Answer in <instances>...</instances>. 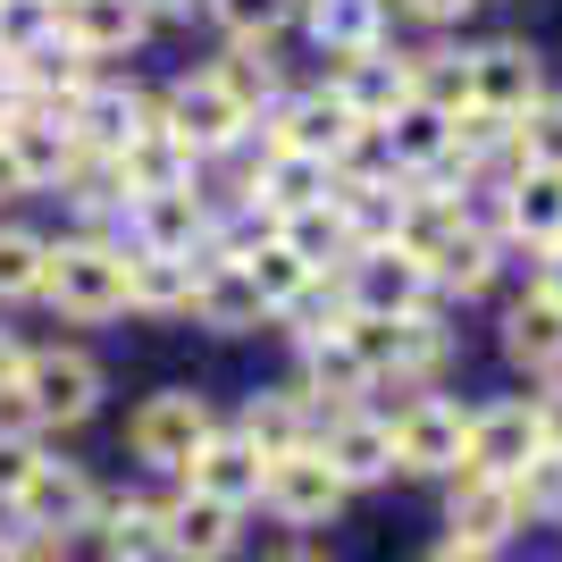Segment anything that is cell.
Returning <instances> with one entry per match:
<instances>
[{
    "label": "cell",
    "instance_id": "cell-27",
    "mask_svg": "<svg viewBox=\"0 0 562 562\" xmlns=\"http://www.w3.org/2000/svg\"><path fill=\"white\" fill-rule=\"evenodd\" d=\"M235 428L260 446V462H278V453H303L311 437H319V403H311L303 386H260Z\"/></svg>",
    "mask_w": 562,
    "mask_h": 562
},
{
    "label": "cell",
    "instance_id": "cell-3",
    "mask_svg": "<svg viewBox=\"0 0 562 562\" xmlns=\"http://www.w3.org/2000/svg\"><path fill=\"white\" fill-rule=\"evenodd\" d=\"M160 126H168L177 143H186V151H193L202 168H211V160H227V151H244V143H252V110H244V101H235V93L218 85L211 68L177 76V85L160 93Z\"/></svg>",
    "mask_w": 562,
    "mask_h": 562
},
{
    "label": "cell",
    "instance_id": "cell-33",
    "mask_svg": "<svg viewBox=\"0 0 562 562\" xmlns=\"http://www.w3.org/2000/svg\"><path fill=\"white\" fill-rule=\"evenodd\" d=\"M93 520H101L110 562H160V495H117Z\"/></svg>",
    "mask_w": 562,
    "mask_h": 562
},
{
    "label": "cell",
    "instance_id": "cell-44",
    "mask_svg": "<svg viewBox=\"0 0 562 562\" xmlns=\"http://www.w3.org/2000/svg\"><path fill=\"white\" fill-rule=\"evenodd\" d=\"M18 193H34V186H25V168H18V151H9V143H0V202H18Z\"/></svg>",
    "mask_w": 562,
    "mask_h": 562
},
{
    "label": "cell",
    "instance_id": "cell-22",
    "mask_svg": "<svg viewBox=\"0 0 562 562\" xmlns=\"http://www.w3.org/2000/svg\"><path fill=\"white\" fill-rule=\"evenodd\" d=\"M495 269H504V244H495V227H487L479 211H470L462 227L428 252V285H437V294H453V303H479V294L495 285Z\"/></svg>",
    "mask_w": 562,
    "mask_h": 562
},
{
    "label": "cell",
    "instance_id": "cell-26",
    "mask_svg": "<svg viewBox=\"0 0 562 562\" xmlns=\"http://www.w3.org/2000/svg\"><path fill=\"white\" fill-rule=\"evenodd\" d=\"M303 395L311 403H328V412H345V403H370L378 395V378H370V361L352 352V336L336 328V336H303Z\"/></svg>",
    "mask_w": 562,
    "mask_h": 562
},
{
    "label": "cell",
    "instance_id": "cell-42",
    "mask_svg": "<svg viewBox=\"0 0 562 562\" xmlns=\"http://www.w3.org/2000/svg\"><path fill=\"white\" fill-rule=\"evenodd\" d=\"M18 110H25V76H18V59L0 50V126H9Z\"/></svg>",
    "mask_w": 562,
    "mask_h": 562
},
{
    "label": "cell",
    "instance_id": "cell-7",
    "mask_svg": "<svg viewBox=\"0 0 562 562\" xmlns=\"http://www.w3.org/2000/svg\"><path fill=\"white\" fill-rule=\"evenodd\" d=\"M186 319H202L211 336H252V328H269V303H260V285H252V269H244V252H227V244H202L193 252V311Z\"/></svg>",
    "mask_w": 562,
    "mask_h": 562
},
{
    "label": "cell",
    "instance_id": "cell-32",
    "mask_svg": "<svg viewBox=\"0 0 562 562\" xmlns=\"http://www.w3.org/2000/svg\"><path fill=\"white\" fill-rule=\"evenodd\" d=\"M244 269H252V285H260V303H269V319H278V311L294 303V294H303L311 278H319V269H311V260L294 252V244H285L278 227H269V235H252V244H244Z\"/></svg>",
    "mask_w": 562,
    "mask_h": 562
},
{
    "label": "cell",
    "instance_id": "cell-20",
    "mask_svg": "<svg viewBox=\"0 0 562 562\" xmlns=\"http://www.w3.org/2000/svg\"><path fill=\"white\" fill-rule=\"evenodd\" d=\"M143 34H151L143 0H59V43L76 59H126Z\"/></svg>",
    "mask_w": 562,
    "mask_h": 562
},
{
    "label": "cell",
    "instance_id": "cell-11",
    "mask_svg": "<svg viewBox=\"0 0 562 562\" xmlns=\"http://www.w3.org/2000/svg\"><path fill=\"white\" fill-rule=\"evenodd\" d=\"M218 428V412H211V395H193V386H168V395H151L126 420V446H135V462H151V470H186L193 462V446Z\"/></svg>",
    "mask_w": 562,
    "mask_h": 562
},
{
    "label": "cell",
    "instance_id": "cell-9",
    "mask_svg": "<svg viewBox=\"0 0 562 562\" xmlns=\"http://www.w3.org/2000/svg\"><path fill=\"white\" fill-rule=\"evenodd\" d=\"M386 428H395V470H403V479H453V470H462V437H470L462 403L412 395Z\"/></svg>",
    "mask_w": 562,
    "mask_h": 562
},
{
    "label": "cell",
    "instance_id": "cell-21",
    "mask_svg": "<svg viewBox=\"0 0 562 562\" xmlns=\"http://www.w3.org/2000/svg\"><path fill=\"white\" fill-rule=\"evenodd\" d=\"M470 68H479V110L495 117H529L554 85H546V59L529 43H487V50H470Z\"/></svg>",
    "mask_w": 562,
    "mask_h": 562
},
{
    "label": "cell",
    "instance_id": "cell-28",
    "mask_svg": "<svg viewBox=\"0 0 562 562\" xmlns=\"http://www.w3.org/2000/svg\"><path fill=\"white\" fill-rule=\"evenodd\" d=\"M126 311H143V319H186L193 311V260L126 244Z\"/></svg>",
    "mask_w": 562,
    "mask_h": 562
},
{
    "label": "cell",
    "instance_id": "cell-43",
    "mask_svg": "<svg viewBox=\"0 0 562 562\" xmlns=\"http://www.w3.org/2000/svg\"><path fill=\"white\" fill-rule=\"evenodd\" d=\"M25 378V345H18V328H0V386H18Z\"/></svg>",
    "mask_w": 562,
    "mask_h": 562
},
{
    "label": "cell",
    "instance_id": "cell-31",
    "mask_svg": "<svg viewBox=\"0 0 562 562\" xmlns=\"http://www.w3.org/2000/svg\"><path fill=\"white\" fill-rule=\"evenodd\" d=\"M412 101L420 110H437V117H453V110H470L479 101V68H470V50H412Z\"/></svg>",
    "mask_w": 562,
    "mask_h": 562
},
{
    "label": "cell",
    "instance_id": "cell-41",
    "mask_svg": "<svg viewBox=\"0 0 562 562\" xmlns=\"http://www.w3.org/2000/svg\"><path fill=\"white\" fill-rule=\"evenodd\" d=\"M395 9H403L412 25H462L470 9H479V0H395Z\"/></svg>",
    "mask_w": 562,
    "mask_h": 562
},
{
    "label": "cell",
    "instance_id": "cell-12",
    "mask_svg": "<svg viewBox=\"0 0 562 562\" xmlns=\"http://www.w3.org/2000/svg\"><path fill=\"white\" fill-rule=\"evenodd\" d=\"M345 479H336L328 462H319V446H303V453H278V462L260 470V504L285 520V529H328L336 513H345Z\"/></svg>",
    "mask_w": 562,
    "mask_h": 562
},
{
    "label": "cell",
    "instance_id": "cell-29",
    "mask_svg": "<svg viewBox=\"0 0 562 562\" xmlns=\"http://www.w3.org/2000/svg\"><path fill=\"white\" fill-rule=\"evenodd\" d=\"M0 143L18 151L25 186H59V177L76 168V151H85V143H76V126H68V117H50V110H18L9 126H0Z\"/></svg>",
    "mask_w": 562,
    "mask_h": 562
},
{
    "label": "cell",
    "instance_id": "cell-36",
    "mask_svg": "<svg viewBox=\"0 0 562 562\" xmlns=\"http://www.w3.org/2000/svg\"><path fill=\"white\" fill-rule=\"evenodd\" d=\"M43 235L34 227H0V303H34V285H43Z\"/></svg>",
    "mask_w": 562,
    "mask_h": 562
},
{
    "label": "cell",
    "instance_id": "cell-39",
    "mask_svg": "<svg viewBox=\"0 0 562 562\" xmlns=\"http://www.w3.org/2000/svg\"><path fill=\"white\" fill-rule=\"evenodd\" d=\"M529 420H538V446L562 453V378L546 386V395H529Z\"/></svg>",
    "mask_w": 562,
    "mask_h": 562
},
{
    "label": "cell",
    "instance_id": "cell-18",
    "mask_svg": "<svg viewBox=\"0 0 562 562\" xmlns=\"http://www.w3.org/2000/svg\"><path fill=\"white\" fill-rule=\"evenodd\" d=\"M260 470H269V462H260V446L244 437V428H211L177 479H186L193 495H218V504H235V513H252V504H260Z\"/></svg>",
    "mask_w": 562,
    "mask_h": 562
},
{
    "label": "cell",
    "instance_id": "cell-2",
    "mask_svg": "<svg viewBox=\"0 0 562 562\" xmlns=\"http://www.w3.org/2000/svg\"><path fill=\"white\" fill-rule=\"evenodd\" d=\"M345 336H352V352L370 361L378 386H428V378L453 361V336H446V319H437V311H412V319H378V311H352Z\"/></svg>",
    "mask_w": 562,
    "mask_h": 562
},
{
    "label": "cell",
    "instance_id": "cell-4",
    "mask_svg": "<svg viewBox=\"0 0 562 562\" xmlns=\"http://www.w3.org/2000/svg\"><path fill=\"white\" fill-rule=\"evenodd\" d=\"M9 513H18V529L50 554V546H68L76 529H93L101 487H93V479H85L76 462H50V453H43V462H34V479L18 487V504H9Z\"/></svg>",
    "mask_w": 562,
    "mask_h": 562
},
{
    "label": "cell",
    "instance_id": "cell-5",
    "mask_svg": "<svg viewBox=\"0 0 562 562\" xmlns=\"http://www.w3.org/2000/svg\"><path fill=\"white\" fill-rule=\"evenodd\" d=\"M25 403H34V420L43 428H76V420H93L101 395H110V378H101L93 352H76V345H43V352H25Z\"/></svg>",
    "mask_w": 562,
    "mask_h": 562
},
{
    "label": "cell",
    "instance_id": "cell-40",
    "mask_svg": "<svg viewBox=\"0 0 562 562\" xmlns=\"http://www.w3.org/2000/svg\"><path fill=\"white\" fill-rule=\"evenodd\" d=\"M0 437H43V420H34L25 386H0Z\"/></svg>",
    "mask_w": 562,
    "mask_h": 562
},
{
    "label": "cell",
    "instance_id": "cell-19",
    "mask_svg": "<svg viewBox=\"0 0 562 562\" xmlns=\"http://www.w3.org/2000/svg\"><path fill=\"white\" fill-rule=\"evenodd\" d=\"M529 453H546L538 446V420H529V395H513V403H479L470 412V437H462V470H487V479H513Z\"/></svg>",
    "mask_w": 562,
    "mask_h": 562
},
{
    "label": "cell",
    "instance_id": "cell-47",
    "mask_svg": "<svg viewBox=\"0 0 562 562\" xmlns=\"http://www.w3.org/2000/svg\"><path fill=\"white\" fill-rule=\"evenodd\" d=\"M538 260H546V269H538V285H546V294H554V303H562V244H546Z\"/></svg>",
    "mask_w": 562,
    "mask_h": 562
},
{
    "label": "cell",
    "instance_id": "cell-37",
    "mask_svg": "<svg viewBox=\"0 0 562 562\" xmlns=\"http://www.w3.org/2000/svg\"><path fill=\"white\" fill-rule=\"evenodd\" d=\"M513 495H520L529 520H562V453H529L513 470Z\"/></svg>",
    "mask_w": 562,
    "mask_h": 562
},
{
    "label": "cell",
    "instance_id": "cell-46",
    "mask_svg": "<svg viewBox=\"0 0 562 562\" xmlns=\"http://www.w3.org/2000/svg\"><path fill=\"white\" fill-rule=\"evenodd\" d=\"M0 562H43V546L25 538V529H0Z\"/></svg>",
    "mask_w": 562,
    "mask_h": 562
},
{
    "label": "cell",
    "instance_id": "cell-16",
    "mask_svg": "<svg viewBox=\"0 0 562 562\" xmlns=\"http://www.w3.org/2000/svg\"><path fill=\"white\" fill-rule=\"evenodd\" d=\"M235 504H218V495H193V487H177V495H160V554L168 562H227L235 554Z\"/></svg>",
    "mask_w": 562,
    "mask_h": 562
},
{
    "label": "cell",
    "instance_id": "cell-34",
    "mask_svg": "<svg viewBox=\"0 0 562 562\" xmlns=\"http://www.w3.org/2000/svg\"><path fill=\"white\" fill-rule=\"evenodd\" d=\"M269 50H278V43H227V59H211V76H218V85H227L252 117L285 93V76H278V59H269Z\"/></svg>",
    "mask_w": 562,
    "mask_h": 562
},
{
    "label": "cell",
    "instance_id": "cell-45",
    "mask_svg": "<svg viewBox=\"0 0 562 562\" xmlns=\"http://www.w3.org/2000/svg\"><path fill=\"white\" fill-rule=\"evenodd\" d=\"M193 9H202V0H143V18H151V25H186Z\"/></svg>",
    "mask_w": 562,
    "mask_h": 562
},
{
    "label": "cell",
    "instance_id": "cell-8",
    "mask_svg": "<svg viewBox=\"0 0 562 562\" xmlns=\"http://www.w3.org/2000/svg\"><path fill=\"white\" fill-rule=\"evenodd\" d=\"M361 117L336 101V85H303V93H278L269 110L252 117V135L269 151H311V160H336V143L352 135Z\"/></svg>",
    "mask_w": 562,
    "mask_h": 562
},
{
    "label": "cell",
    "instance_id": "cell-25",
    "mask_svg": "<svg viewBox=\"0 0 562 562\" xmlns=\"http://www.w3.org/2000/svg\"><path fill=\"white\" fill-rule=\"evenodd\" d=\"M504 361L529 378H562V303L546 285L513 294V311H504Z\"/></svg>",
    "mask_w": 562,
    "mask_h": 562
},
{
    "label": "cell",
    "instance_id": "cell-23",
    "mask_svg": "<svg viewBox=\"0 0 562 562\" xmlns=\"http://www.w3.org/2000/svg\"><path fill=\"white\" fill-rule=\"evenodd\" d=\"M68 126H76V143H85V151H126L143 126H160V93H135V85H101V76H93V93L76 101Z\"/></svg>",
    "mask_w": 562,
    "mask_h": 562
},
{
    "label": "cell",
    "instance_id": "cell-10",
    "mask_svg": "<svg viewBox=\"0 0 562 562\" xmlns=\"http://www.w3.org/2000/svg\"><path fill=\"white\" fill-rule=\"evenodd\" d=\"M345 285H352V311H378V319H412V311H437V285H428V260L403 252L395 235L370 244L361 260H345Z\"/></svg>",
    "mask_w": 562,
    "mask_h": 562
},
{
    "label": "cell",
    "instance_id": "cell-1",
    "mask_svg": "<svg viewBox=\"0 0 562 562\" xmlns=\"http://www.w3.org/2000/svg\"><path fill=\"white\" fill-rule=\"evenodd\" d=\"M59 319H117L126 311V244H110V235H68V244H50L43 252V285H34Z\"/></svg>",
    "mask_w": 562,
    "mask_h": 562
},
{
    "label": "cell",
    "instance_id": "cell-14",
    "mask_svg": "<svg viewBox=\"0 0 562 562\" xmlns=\"http://www.w3.org/2000/svg\"><path fill=\"white\" fill-rule=\"evenodd\" d=\"M311 446H319V462H328L345 487H378V479H395V428H386V412H370V403L328 412Z\"/></svg>",
    "mask_w": 562,
    "mask_h": 562
},
{
    "label": "cell",
    "instance_id": "cell-24",
    "mask_svg": "<svg viewBox=\"0 0 562 562\" xmlns=\"http://www.w3.org/2000/svg\"><path fill=\"white\" fill-rule=\"evenodd\" d=\"M303 34L319 43V59H345V50H378L386 25H395V0H294Z\"/></svg>",
    "mask_w": 562,
    "mask_h": 562
},
{
    "label": "cell",
    "instance_id": "cell-35",
    "mask_svg": "<svg viewBox=\"0 0 562 562\" xmlns=\"http://www.w3.org/2000/svg\"><path fill=\"white\" fill-rule=\"evenodd\" d=\"M202 18H211L227 43H278L285 18H294V0H202Z\"/></svg>",
    "mask_w": 562,
    "mask_h": 562
},
{
    "label": "cell",
    "instance_id": "cell-38",
    "mask_svg": "<svg viewBox=\"0 0 562 562\" xmlns=\"http://www.w3.org/2000/svg\"><path fill=\"white\" fill-rule=\"evenodd\" d=\"M34 462H43L34 437H0V504H18V487L34 479Z\"/></svg>",
    "mask_w": 562,
    "mask_h": 562
},
{
    "label": "cell",
    "instance_id": "cell-49",
    "mask_svg": "<svg viewBox=\"0 0 562 562\" xmlns=\"http://www.w3.org/2000/svg\"><path fill=\"white\" fill-rule=\"evenodd\" d=\"M260 562H328L319 546H278V554H260Z\"/></svg>",
    "mask_w": 562,
    "mask_h": 562
},
{
    "label": "cell",
    "instance_id": "cell-48",
    "mask_svg": "<svg viewBox=\"0 0 562 562\" xmlns=\"http://www.w3.org/2000/svg\"><path fill=\"white\" fill-rule=\"evenodd\" d=\"M428 562H495V554H479V546H453V538H446V546H437Z\"/></svg>",
    "mask_w": 562,
    "mask_h": 562
},
{
    "label": "cell",
    "instance_id": "cell-6",
    "mask_svg": "<svg viewBox=\"0 0 562 562\" xmlns=\"http://www.w3.org/2000/svg\"><path fill=\"white\" fill-rule=\"evenodd\" d=\"M487 227H495V244H520V252L562 244V168L529 160V168H513V177H495Z\"/></svg>",
    "mask_w": 562,
    "mask_h": 562
},
{
    "label": "cell",
    "instance_id": "cell-13",
    "mask_svg": "<svg viewBox=\"0 0 562 562\" xmlns=\"http://www.w3.org/2000/svg\"><path fill=\"white\" fill-rule=\"evenodd\" d=\"M446 529H453V546L504 554V546L529 529V513H520L513 479H487V470H453V487H446Z\"/></svg>",
    "mask_w": 562,
    "mask_h": 562
},
{
    "label": "cell",
    "instance_id": "cell-15",
    "mask_svg": "<svg viewBox=\"0 0 562 562\" xmlns=\"http://www.w3.org/2000/svg\"><path fill=\"white\" fill-rule=\"evenodd\" d=\"M328 85L361 126H386L395 110H412V50H395V43L345 50V59H328Z\"/></svg>",
    "mask_w": 562,
    "mask_h": 562
},
{
    "label": "cell",
    "instance_id": "cell-17",
    "mask_svg": "<svg viewBox=\"0 0 562 562\" xmlns=\"http://www.w3.org/2000/svg\"><path fill=\"white\" fill-rule=\"evenodd\" d=\"M126 218H135V244H151V252H202L218 227V202L202 193V177L193 186H168V193H135L126 202Z\"/></svg>",
    "mask_w": 562,
    "mask_h": 562
},
{
    "label": "cell",
    "instance_id": "cell-30",
    "mask_svg": "<svg viewBox=\"0 0 562 562\" xmlns=\"http://www.w3.org/2000/svg\"><path fill=\"white\" fill-rule=\"evenodd\" d=\"M110 160H117V177H126V202H135V193H168V186H193V177H202V160H193L168 126H143L126 151H110Z\"/></svg>",
    "mask_w": 562,
    "mask_h": 562
}]
</instances>
